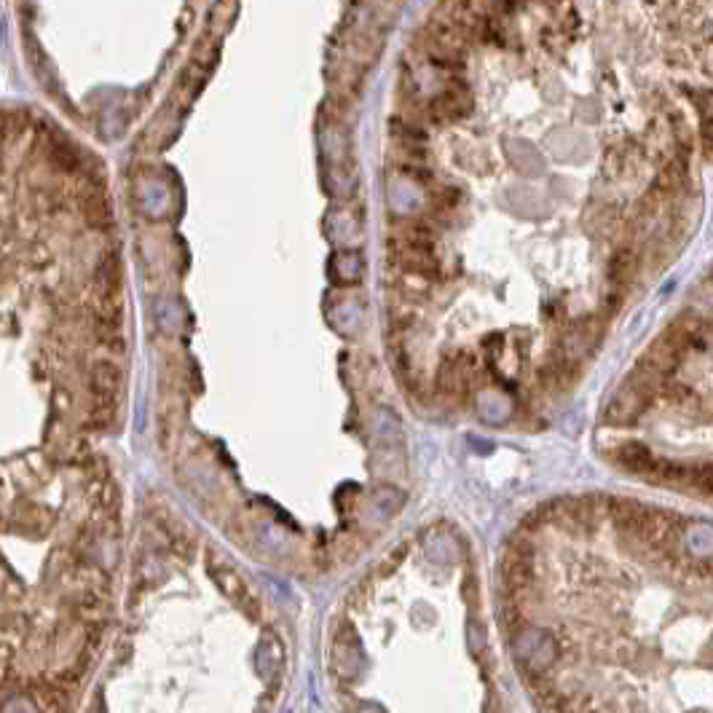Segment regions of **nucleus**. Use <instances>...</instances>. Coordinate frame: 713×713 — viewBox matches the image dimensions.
<instances>
[{
  "instance_id": "nucleus-1",
  "label": "nucleus",
  "mask_w": 713,
  "mask_h": 713,
  "mask_svg": "<svg viewBox=\"0 0 713 713\" xmlns=\"http://www.w3.org/2000/svg\"><path fill=\"white\" fill-rule=\"evenodd\" d=\"M472 110V97L464 86H445L427 102V116L437 124H453Z\"/></svg>"
},
{
  "instance_id": "nucleus-2",
  "label": "nucleus",
  "mask_w": 713,
  "mask_h": 713,
  "mask_svg": "<svg viewBox=\"0 0 713 713\" xmlns=\"http://www.w3.org/2000/svg\"><path fill=\"white\" fill-rule=\"evenodd\" d=\"M518 646V655L529 668L534 671H542L545 665H550L555 660V641L550 633L539 628H526L515 641Z\"/></svg>"
},
{
  "instance_id": "nucleus-3",
  "label": "nucleus",
  "mask_w": 713,
  "mask_h": 713,
  "mask_svg": "<svg viewBox=\"0 0 713 713\" xmlns=\"http://www.w3.org/2000/svg\"><path fill=\"white\" fill-rule=\"evenodd\" d=\"M395 263L405 274H416V277H437L440 274V263H437L432 247L395 242Z\"/></svg>"
},
{
  "instance_id": "nucleus-4",
  "label": "nucleus",
  "mask_w": 713,
  "mask_h": 713,
  "mask_svg": "<svg viewBox=\"0 0 713 713\" xmlns=\"http://www.w3.org/2000/svg\"><path fill=\"white\" fill-rule=\"evenodd\" d=\"M614 462L620 464L622 470L636 472V475H644V478H649V475H652V470H655L657 456L652 453V448H649V445L638 443V440H628V443H622L614 448Z\"/></svg>"
},
{
  "instance_id": "nucleus-5",
  "label": "nucleus",
  "mask_w": 713,
  "mask_h": 713,
  "mask_svg": "<svg viewBox=\"0 0 713 713\" xmlns=\"http://www.w3.org/2000/svg\"><path fill=\"white\" fill-rule=\"evenodd\" d=\"M638 269H641V250L636 244H622L620 250L614 252L612 261H609V279L617 290L625 293V287L636 279Z\"/></svg>"
},
{
  "instance_id": "nucleus-6",
  "label": "nucleus",
  "mask_w": 713,
  "mask_h": 713,
  "mask_svg": "<svg viewBox=\"0 0 713 713\" xmlns=\"http://www.w3.org/2000/svg\"><path fill=\"white\" fill-rule=\"evenodd\" d=\"M81 210H84L86 223L92 228H108L113 223V210H110L108 199L102 193H89L86 199H81Z\"/></svg>"
},
{
  "instance_id": "nucleus-7",
  "label": "nucleus",
  "mask_w": 713,
  "mask_h": 713,
  "mask_svg": "<svg viewBox=\"0 0 713 713\" xmlns=\"http://www.w3.org/2000/svg\"><path fill=\"white\" fill-rule=\"evenodd\" d=\"M92 386L97 397H105V400H113L121 386V370L113 365V362H100L92 373Z\"/></svg>"
},
{
  "instance_id": "nucleus-8",
  "label": "nucleus",
  "mask_w": 713,
  "mask_h": 713,
  "mask_svg": "<svg viewBox=\"0 0 713 713\" xmlns=\"http://www.w3.org/2000/svg\"><path fill=\"white\" fill-rule=\"evenodd\" d=\"M49 161L57 169H62V172H73V169H78V164H81L78 153L73 151L70 145H51Z\"/></svg>"
},
{
  "instance_id": "nucleus-9",
  "label": "nucleus",
  "mask_w": 713,
  "mask_h": 713,
  "mask_svg": "<svg viewBox=\"0 0 713 713\" xmlns=\"http://www.w3.org/2000/svg\"><path fill=\"white\" fill-rule=\"evenodd\" d=\"M695 491L705 496H713V462L708 464H697L695 470Z\"/></svg>"
}]
</instances>
